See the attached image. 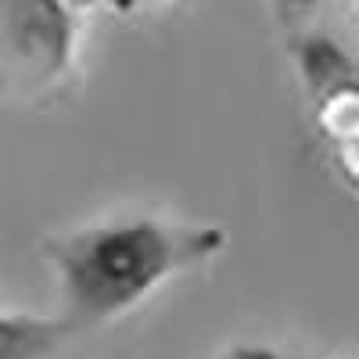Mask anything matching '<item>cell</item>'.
Wrapping results in <instances>:
<instances>
[{
  "label": "cell",
  "mask_w": 359,
  "mask_h": 359,
  "mask_svg": "<svg viewBox=\"0 0 359 359\" xmlns=\"http://www.w3.org/2000/svg\"><path fill=\"white\" fill-rule=\"evenodd\" d=\"M291 65L298 72L316 133L323 137L331 162L355 187V147H359V69L348 47L316 25H294L287 40Z\"/></svg>",
  "instance_id": "obj_2"
},
{
  "label": "cell",
  "mask_w": 359,
  "mask_h": 359,
  "mask_svg": "<svg viewBox=\"0 0 359 359\" xmlns=\"http://www.w3.org/2000/svg\"><path fill=\"white\" fill-rule=\"evenodd\" d=\"M72 334V323L62 316L11 313L0 309V359H47Z\"/></svg>",
  "instance_id": "obj_4"
},
{
  "label": "cell",
  "mask_w": 359,
  "mask_h": 359,
  "mask_svg": "<svg viewBox=\"0 0 359 359\" xmlns=\"http://www.w3.org/2000/svg\"><path fill=\"white\" fill-rule=\"evenodd\" d=\"M79 8L62 0H0V90L57 86L76 62Z\"/></svg>",
  "instance_id": "obj_3"
},
{
  "label": "cell",
  "mask_w": 359,
  "mask_h": 359,
  "mask_svg": "<svg viewBox=\"0 0 359 359\" xmlns=\"http://www.w3.org/2000/svg\"><path fill=\"white\" fill-rule=\"evenodd\" d=\"M226 248L219 223L158 212H111L43 245L72 331L140 309L162 284L212 262Z\"/></svg>",
  "instance_id": "obj_1"
},
{
  "label": "cell",
  "mask_w": 359,
  "mask_h": 359,
  "mask_svg": "<svg viewBox=\"0 0 359 359\" xmlns=\"http://www.w3.org/2000/svg\"><path fill=\"white\" fill-rule=\"evenodd\" d=\"M219 359H291V355L280 348H269V345H233Z\"/></svg>",
  "instance_id": "obj_5"
}]
</instances>
